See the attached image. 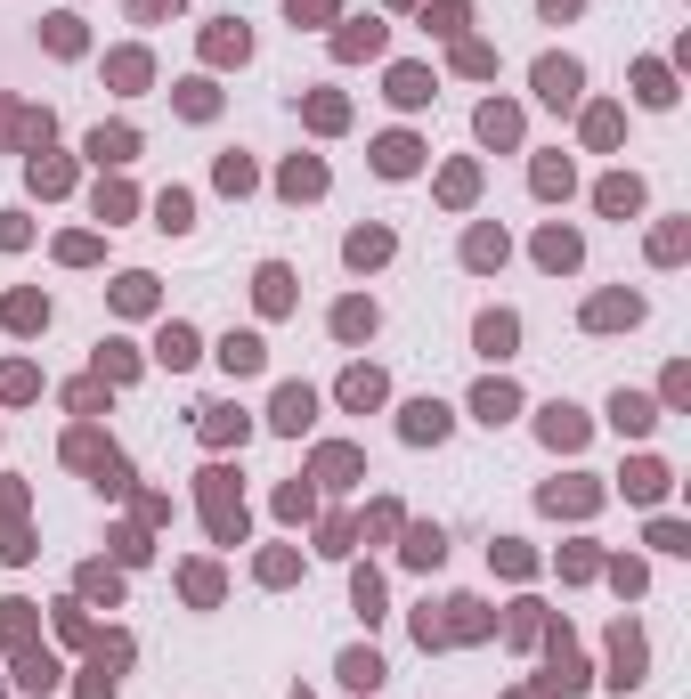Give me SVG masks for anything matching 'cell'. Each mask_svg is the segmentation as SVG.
<instances>
[{
    "label": "cell",
    "instance_id": "31",
    "mask_svg": "<svg viewBox=\"0 0 691 699\" xmlns=\"http://www.w3.org/2000/svg\"><path fill=\"white\" fill-rule=\"evenodd\" d=\"M17 683H33V691H49V683H57V667H49V651H25V659H17Z\"/></svg>",
    "mask_w": 691,
    "mask_h": 699
},
{
    "label": "cell",
    "instance_id": "21",
    "mask_svg": "<svg viewBox=\"0 0 691 699\" xmlns=\"http://www.w3.org/2000/svg\"><path fill=\"white\" fill-rule=\"evenodd\" d=\"M626 496L659 504V496H667V472H659V464H626Z\"/></svg>",
    "mask_w": 691,
    "mask_h": 699
},
{
    "label": "cell",
    "instance_id": "11",
    "mask_svg": "<svg viewBox=\"0 0 691 699\" xmlns=\"http://www.w3.org/2000/svg\"><path fill=\"white\" fill-rule=\"evenodd\" d=\"M342 252H350V269H374V261H391V236H383V228H358Z\"/></svg>",
    "mask_w": 691,
    "mask_h": 699
},
{
    "label": "cell",
    "instance_id": "6",
    "mask_svg": "<svg viewBox=\"0 0 691 699\" xmlns=\"http://www.w3.org/2000/svg\"><path fill=\"white\" fill-rule=\"evenodd\" d=\"M261 358H269L261 334H228V342H220V366H228V374H261Z\"/></svg>",
    "mask_w": 691,
    "mask_h": 699
},
{
    "label": "cell",
    "instance_id": "28",
    "mask_svg": "<svg viewBox=\"0 0 691 699\" xmlns=\"http://www.w3.org/2000/svg\"><path fill=\"white\" fill-rule=\"evenodd\" d=\"M285 301H293V269L269 261V269H261V309H285Z\"/></svg>",
    "mask_w": 691,
    "mask_h": 699
},
{
    "label": "cell",
    "instance_id": "5",
    "mask_svg": "<svg viewBox=\"0 0 691 699\" xmlns=\"http://www.w3.org/2000/svg\"><path fill=\"white\" fill-rule=\"evenodd\" d=\"M537 431H545V448H578V439H586V415H578V407H545Z\"/></svg>",
    "mask_w": 691,
    "mask_h": 699
},
{
    "label": "cell",
    "instance_id": "2",
    "mask_svg": "<svg viewBox=\"0 0 691 699\" xmlns=\"http://www.w3.org/2000/svg\"><path fill=\"white\" fill-rule=\"evenodd\" d=\"M472 342H480L488 358H513V342H521V317H513V309H488L480 326H472Z\"/></svg>",
    "mask_w": 691,
    "mask_h": 699
},
{
    "label": "cell",
    "instance_id": "32",
    "mask_svg": "<svg viewBox=\"0 0 691 699\" xmlns=\"http://www.w3.org/2000/svg\"><path fill=\"white\" fill-rule=\"evenodd\" d=\"M537 196H570V163L545 155V163H537Z\"/></svg>",
    "mask_w": 691,
    "mask_h": 699
},
{
    "label": "cell",
    "instance_id": "27",
    "mask_svg": "<svg viewBox=\"0 0 691 699\" xmlns=\"http://www.w3.org/2000/svg\"><path fill=\"white\" fill-rule=\"evenodd\" d=\"M204 439L220 448V439H244V415L236 407H204Z\"/></svg>",
    "mask_w": 691,
    "mask_h": 699
},
{
    "label": "cell",
    "instance_id": "7",
    "mask_svg": "<svg viewBox=\"0 0 691 699\" xmlns=\"http://www.w3.org/2000/svg\"><path fill=\"white\" fill-rule=\"evenodd\" d=\"M610 423H618V431H651V423H659V407H651L643 391H618V399H610Z\"/></svg>",
    "mask_w": 691,
    "mask_h": 699
},
{
    "label": "cell",
    "instance_id": "39",
    "mask_svg": "<svg viewBox=\"0 0 691 699\" xmlns=\"http://www.w3.org/2000/svg\"><path fill=\"white\" fill-rule=\"evenodd\" d=\"M537 9H545V17H578L586 0H537Z\"/></svg>",
    "mask_w": 691,
    "mask_h": 699
},
{
    "label": "cell",
    "instance_id": "16",
    "mask_svg": "<svg viewBox=\"0 0 691 699\" xmlns=\"http://www.w3.org/2000/svg\"><path fill=\"white\" fill-rule=\"evenodd\" d=\"M155 358H163V366H196V326H163Z\"/></svg>",
    "mask_w": 691,
    "mask_h": 699
},
{
    "label": "cell",
    "instance_id": "8",
    "mask_svg": "<svg viewBox=\"0 0 691 699\" xmlns=\"http://www.w3.org/2000/svg\"><path fill=\"white\" fill-rule=\"evenodd\" d=\"M635 317H643V293H610L586 309V326H635Z\"/></svg>",
    "mask_w": 691,
    "mask_h": 699
},
{
    "label": "cell",
    "instance_id": "29",
    "mask_svg": "<svg viewBox=\"0 0 691 699\" xmlns=\"http://www.w3.org/2000/svg\"><path fill=\"white\" fill-rule=\"evenodd\" d=\"M334 49H342V57H374V49H383V25H350Z\"/></svg>",
    "mask_w": 691,
    "mask_h": 699
},
{
    "label": "cell",
    "instance_id": "37",
    "mask_svg": "<svg viewBox=\"0 0 691 699\" xmlns=\"http://www.w3.org/2000/svg\"><path fill=\"white\" fill-rule=\"evenodd\" d=\"M49 49H66V57L82 49V33H74V17H49Z\"/></svg>",
    "mask_w": 691,
    "mask_h": 699
},
{
    "label": "cell",
    "instance_id": "30",
    "mask_svg": "<svg viewBox=\"0 0 691 699\" xmlns=\"http://www.w3.org/2000/svg\"><path fill=\"white\" fill-rule=\"evenodd\" d=\"M318 187H326V163H293L285 171V196H318Z\"/></svg>",
    "mask_w": 691,
    "mask_h": 699
},
{
    "label": "cell",
    "instance_id": "3",
    "mask_svg": "<svg viewBox=\"0 0 691 699\" xmlns=\"http://www.w3.org/2000/svg\"><path fill=\"white\" fill-rule=\"evenodd\" d=\"M407 439H415V448H423V439H448V407H439V399H415L407 407V423H399Z\"/></svg>",
    "mask_w": 691,
    "mask_h": 699
},
{
    "label": "cell",
    "instance_id": "36",
    "mask_svg": "<svg viewBox=\"0 0 691 699\" xmlns=\"http://www.w3.org/2000/svg\"><path fill=\"white\" fill-rule=\"evenodd\" d=\"M350 594H358L366 618H383V586H374V569H358V586H350Z\"/></svg>",
    "mask_w": 691,
    "mask_h": 699
},
{
    "label": "cell",
    "instance_id": "19",
    "mask_svg": "<svg viewBox=\"0 0 691 699\" xmlns=\"http://www.w3.org/2000/svg\"><path fill=\"white\" fill-rule=\"evenodd\" d=\"M610 651H618V683H643V634H635V626H618Z\"/></svg>",
    "mask_w": 691,
    "mask_h": 699
},
{
    "label": "cell",
    "instance_id": "4",
    "mask_svg": "<svg viewBox=\"0 0 691 699\" xmlns=\"http://www.w3.org/2000/svg\"><path fill=\"white\" fill-rule=\"evenodd\" d=\"M309 415H318V391H301V383H285V391H277V415H269V423H277V431H301Z\"/></svg>",
    "mask_w": 691,
    "mask_h": 699
},
{
    "label": "cell",
    "instance_id": "38",
    "mask_svg": "<svg viewBox=\"0 0 691 699\" xmlns=\"http://www.w3.org/2000/svg\"><path fill=\"white\" fill-rule=\"evenodd\" d=\"M220 187H228V196H236V187H253V163H244V155H228V163H220Z\"/></svg>",
    "mask_w": 691,
    "mask_h": 699
},
{
    "label": "cell",
    "instance_id": "34",
    "mask_svg": "<svg viewBox=\"0 0 691 699\" xmlns=\"http://www.w3.org/2000/svg\"><path fill=\"white\" fill-rule=\"evenodd\" d=\"M635 90H643V106H675V90H667V74H659V66H643V74H635Z\"/></svg>",
    "mask_w": 691,
    "mask_h": 699
},
{
    "label": "cell",
    "instance_id": "9",
    "mask_svg": "<svg viewBox=\"0 0 691 699\" xmlns=\"http://www.w3.org/2000/svg\"><path fill=\"white\" fill-rule=\"evenodd\" d=\"M480 139H488V147H513V139H521V114H513V106H480Z\"/></svg>",
    "mask_w": 691,
    "mask_h": 699
},
{
    "label": "cell",
    "instance_id": "17",
    "mask_svg": "<svg viewBox=\"0 0 691 699\" xmlns=\"http://www.w3.org/2000/svg\"><path fill=\"white\" fill-rule=\"evenodd\" d=\"M513 407H521V399H513V383H480V399H472V415H480V423H505Z\"/></svg>",
    "mask_w": 691,
    "mask_h": 699
},
{
    "label": "cell",
    "instance_id": "24",
    "mask_svg": "<svg viewBox=\"0 0 691 699\" xmlns=\"http://www.w3.org/2000/svg\"><path fill=\"white\" fill-rule=\"evenodd\" d=\"M391 98H399V106H423V98H431V74H423V66H399V74H391Z\"/></svg>",
    "mask_w": 691,
    "mask_h": 699
},
{
    "label": "cell",
    "instance_id": "35",
    "mask_svg": "<svg viewBox=\"0 0 691 699\" xmlns=\"http://www.w3.org/2000/svg\"><path fill=\"white\" fill-rule=\"evenodd\" d=\"M114 301H122V309H147V301H155V277H122Z\"/></svg>",
    "mask_w": 691,
    "mask_h": 699
},
{
    "label": "cell",
    "instance_id": "40",
    "mask_svg": "<svg viewBox=\"0 0 691 699\" xmlns=\"http://www.w3.org/2000/svg\"><path fill=\"white\" fill-rule=\"evenodd\" d=\"M326 9H334V0H293V25H301V17H326Z\"/></svg>",
    "mask_w": 691,
    "mask_h": 699
},
{
    "label": "cell",
    "instance_id": "15",
    "mask_svg": "<svg viewBox=\"0 0 691 699\" xmlns=\"http://www.w3.org/2000/svg\"><path fill=\"white\" fill-rule=\"evenodd\" d=\"M334 334H342V342H366V334H374V301H342V309H334Z\"/></svg>",
    "mask_w": 691,
    "mask_h": 699
},
{
    "label": "cell",
    "instance_id": "25",
    "mask_svg": "<svg viewBox=\"0 0 691 699\" xmlns=\"http://www.w3.org/2000/svg\"><path fill=\"white\" fill-rule=\"evenodd\" d=\"M9 326H17V334L49 326V301H41V293H17V301H9Z\"/></svg>",
    "mask_w": 691,
    "mask_h": 699
},
{
    "label": "cell",
    "instance_id": "22",
    "mask_svg": "<svg viewBox=\"0 0 691 699\" xmlns=\"http://www.w3.org/2000/svg\"><path fill=\"white\" fill-rule=\"evenodd\" d=\"M374 171L407 179V171H415V139H383V147H374Z\"/></svg>",
    "mask_w": 691,
    "mask_h": 699
},
{
    "label": "cell",
    "instance_id": "33",
    "mask_svg": "<svg viewBox=\"0 0 691 699\" xmlns=\"http://www.w3.org/2000/svg\"><path fill=\"white\" fill-rule=\"evenodd\" d=\"M594 488H545V513H586Z\"/></svg>",
    "mask_w": 691,
    "mask_h": 699
},
{
    "label": "cell",
    "instance_id": "23",
    "mask_svg": "<svg viewBox=\"0 0 691 699\" xmlns=\"http://www.w3.org/2000/svg\"><path fill=\"white\" fill-rule=\"evenodd\" d=\"M602 212H643V179H602Z\"/></svg>",
    "mask_w": 691,
    "mask_h": 699
},
{
    "label": "cell",
    "instance_id": "41",
    "mask_svg": "<svg viewBox=\"0 0 691 699\" xmlns=\"http://www.w3.org/2000/svg\"><path fill=\"white\" fill-rule=\"evenodd\" d=\"M179 9V0H139V17H171Z\"/></svg>",
    "mask_w": 691,
    "mask_h": 699
},
{
    "label": "cell",
    "instance_id": "20",
    "mask_svg": "<svg viewBox=\"0 0 691 699\" xmlns=\"http://www.w3.org/2000/svg\"><path fill=\"white\" fill-rule=\"evenodd\" d=\"M464 261H472V269H496V261H505V236H496V228H472V236H464Z\"/></svg>",
    "mask_w": 691,
    "mask_h": 699
},
{
    "label": "cell",
    "instance_id": "18",
    "mask_svg": "<svg viewBox=\"0 0 691 699\" xmlns=\"http://www.w3.org/2000/svg\"><path fill=\"white\" fill-rule=\"evenodd\" d=\"M342 683L350 691H374V683H383V659H374V651H342Z\"/></svg>",
    "mask_w": 691,
    "mask_h": 699
},
{
    "label": "cell",
    "instance_id": "26",
    "mask_svg": "<svg viewBox=\"0 0 691 699\" xmlns=\"http://www.w3.org/2000/svg\"><path fill=\"white\" fill-rule=\"evenodd\" d=\"M439 553H448L439 529H415V537H407V561H415V569H439Z\"/></svg>",
    "mask_w": 691,
    "mask_h": 699
},
{
    "label": "cell",
    "instance_id": "1",
    "mask_svg": "<svg viewBox=\"0 0 691 699\" xmlns=\"http://www.w3.org/2000/svg\"><path fill=\"white\" fill-rule=\"evenodd\" d=\"M578 90H586V66H578V57H537V98H545V106H578Z\"/></svg>",
    "mask_w": 691,
    "mask_h": 699
},
{
    "label": "cell",
    "instance_id": "14",
    "mask_svg": "<svg viewBox=\"0 0 691 699\" xmlns=\"http://www.w3.org/2000/svg\"><path fill=\"white\" fill-rule=\"evenodd\" d=\"M155 228H171V236H179V228H196V204H187L179 187H163V196H155Z\"/></svg>",
    "mask_w": 691,
    "mask_h": 699
},
{
    "label": "cell",
    "instance_id": "10",
    "mask_svg": "<svg viewBox=\"0 0 691 699\" xmlns=\"http://www.w3.org/2000/svg\"><path fill=\"white\" fill-rule=\"evenodd\" d=\"M537 261H545V269H578V236H570V228H545V236H537Z\"/></svg>",
    "mask_w": 691,
    "mask_h": 699
},
{
    "label": "cell",
    "instance_id": "12",
    "mask_svg": "<svg viewBox=\"0 0 691 699\" xmlns=\"http://www.w3.org/2000/svg\"><path fill=\"white\" fill-rule=\"evenodd\" d=\"M374 399H383V374H374V366H350V374H342V407H374Z\"/></svg>",
    "mask_w": 691,
    "mask_h": 699
},
{
    "label": "cell",
    "instance_id": "13",
    "mask_svg": "<svg viewBox=\"0 0 691 699\" xmlns=\"http://www.w3.org/2000/svg\"><path fill=\"white\" fill-rule=\"evenodd\" d=\"M90 155H98V163H131V155H139V139L114 122V131H90Z\"/></svg>",
    "mask_w": 691,
    "mask_h": 699
}]
</instances>
